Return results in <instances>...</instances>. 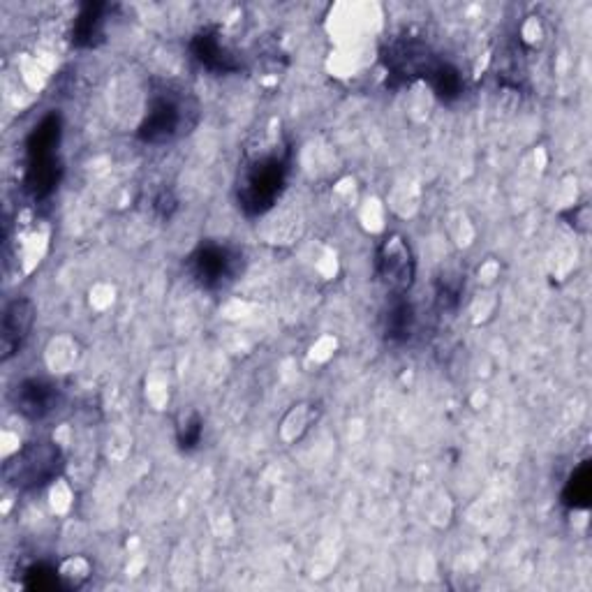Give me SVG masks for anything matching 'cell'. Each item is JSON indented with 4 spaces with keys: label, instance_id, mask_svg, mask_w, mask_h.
<instances>
[{
    "label": "cell",
    "instance_id": "6da1fadb",
    "mask_svg": "<svg viewBox=\"0 0 592 592\" xmlns=\"http://www.w3.org/2000/svg\"><path fill=\"white\" fill-rule=\"evenodd\" d=\"M287 179V151H269L248 160L239 176V206L248 216H262L276 204Z\"/></svg>",
    "mask_w": 592,
    "mask_h": 592
},
{
    "label": "cell",
    "instance_id": "7a4b0ae2",
    "mask_svg": "<svg viewBox=\"0 0 592 592\" xmlns=\"http://www.w3.org/2000/svg\"><path fill=\"white\" fill-rule=\"evenodd\" d=\"M63 470V454L54 442H31L5 463V481L17 491H37Z\"/></svg>",
    "mask_w": 592,
    "mask_h": 592
},
{
    "label": "cell",
    "instance_id": "3957f363",
    "mask_svg": "<svg viewBox=\"0 0 592 592\" xmlns=\"http://www.w3.org/2000/svg\"><path fill=\"white\" fill-rule=\"evenodd\" d=\"M183 125L188 128V105L181 95L172 91L155 93L148 105V114L139 125V139L148 144L172 142L183 132Z\"/></svg>",
    "mask_w": 592,
    "mask_h": 592
},
{
    "label": "cell",
    "instance_id": "277c9868",
    "mask_svg": "<svg viewBox=\"0 0 592 592\" xmlns=\"http://www.w3.org/2000/svg\"><path fill=\"white\" fill-rule=\"evenodd\" d=\"M375 266L382 285L394 296H405V292L412 287L417 262H414L410 243L403 236L391 234L382 241L380 250H377Z\"/></svg>",
    "mask_w": 592,
    "mask_h": 592
},
{
    "label": "cell",
    "instance_id": "5b68a950",
    "mask_svg": "<svg viewBox=\"0 0 592 592\" xmlns=\"http://www.w3.org/2000/svg\"><path fill=\"white\" fill-rule=\"evenodd\" d=\"M190 273L202 287L216 290V287L225 285L227 280L236 276L239 269V255L232 248L218 246V243H206L199 246L195 253L190 255Z\"/></svg>",
    "mask_w": 592,
    "mask_h": 592
},
{
    "label": "cell",
    "instance_id": "8992f818",
    "mask_svg": "<svg viewBox=\"0 0 592 592\" xmlns=\"http://www.w3.org/2000/svg\"><path fill=\"white\" fill-rule=\"evenodd\" d=\"M35 303L26 296H19L12 303H7L5 315H3V336H0V352H3V361H7L12 354L19 352V347L24 345V340L31 333L35 324Z\"/></svg>",
    "mask_w": 592,
    "mask_h": 592
},
{
    "label": "cell",
    "instance_id": "52a82bcc",
    "mask_svg": "<svg viewBox=\"0 0 592 592\" xmlns=\"http://www.w3.org/2000/svg\"><path fill=\"white\" fill-rule=\"evenodd\" d=\"M12 403H14V410L24 414L26 419L40 421L56 410L58 389L47 380L31 377V380H24L17 384V389H14L12 394Z\"/></svg>",
    "mask_w": 592,
    "mask_h": 592
},
{
    "label": "cell",
    "instance_id": "ba28073f",
    "mask_svg": "<svg viewBox=\"0 0 592 592\" xmlns=\"http://www.w3.org/2000/svg\"><path fill=\"white\" fill-rule=\"evenodd\" d=\"M61 174H63V167L56 155L28 160L24 185L35 199H44L58 188V183H61Z\"/></svg>",
    "mask_w": 592,
    "mask_h": 592
},
{
    "label": "cell",
    "instance_id": "9c48e42d",
    "mask_svg": "<svg viewBox=\"0 0 592 592\" xmlns=\"http://www.w3.org/2000/svg\"><path fill=\"white\" fill-rule=\"evenodd\" d=\"M192 54L211 72H232L239 68L234 63V56L220 42V35L216 31H202L195 35V40H192Z\"/></svg>",
    "mask_w": 592,
    "mask_h": 592
},
{
    "label": "cell",
    "instance_id": "30bf717a",
    "mask_svg": "<svg viewBox=\"0 0 592 592\" xmlns=\"http://www.w3.org/2000/svg\"><path fill=\"white\" fill-rule=\"evenodd\" d=\"M58 144H61V116L47 114L40 123L35 125L31 135H28V142H26L28 160L56 155Z\"/></svg>",
    "mask_w": 592,
    "mask_h": 592
},
{
    "label": "cell",
    "instance_id": "8fae6325",
    "mask_svg": "<svg viewBox=\"0 0 592 592\" xmlns=\"http://www.w3.org/2000/svg\"><path fill=\"white\" fill-rule=\"evenodd\" d=\"M105 10L107 5L86 3L81 7L79 17L74 19L72 42L74 47H95L102 40V26H105Z\"/></svg>",
    "mask_w": 592,
    "mask_h": 592
},
{
    "label": "cell",
    "instance_id": "7c38bea8",
    "mask_svg": "<svg viewBox=\"0 0 592 592\" xmlns=\"http://www.w3.org/2000/svg\"><path fill=\"white\" fill-rule=\"evenodd\" d=\"M414 329V310L410 303H407L403 296H394V303H391L389 313H387V338L391 343H403L412 336Z\"/></svg>",
    "mask_w": 592,
    "mask_h": 592
},
{
    "label": "cell",
    "instance_id": "4fadbf2b",
    "mask_svg": "<svg viewBox=\"0 0 592 592\" xmlns=\"http://www.w3.org/2000/svg\"><path fill=\"white\" fill-rule=\"evenodd\" d=\"M428 84L433 86V91L440 95L442 100H454L461 95V88H463V81H461V74H458L456 68H451L447 63H438L435 65V70L431 72V77L426 79Z\"/></svg>",
    "mask_w": 592,
    "mask_h": 592
},
{
    "label": "cell",
    "instance_id": "5bb4252c",
    "mask_svg": "<svg viewBox=\"0 0 592 592\" xmlns=\"http://www.w3.org/2000/svg\"><path fill=\"white\" fill-rule=\"evenodd\" d=\"M562 500H565V505H569V507H586L588 505V500H590V468L588 465H583V468H579L572 477H569L565 493H562Z\"/></svg>",
    "mask_w": 592,
    "mask_h": 592
},
{
    "label": "cell",
    "instance_id": "9a60e30c",
    "mask_svg": "<svg viewBox=\"0 0 592 592\" xmlns=\"http://www.w3.org/2000/svg\"><path fill=\"white\" fill-rule=\"evenodd\" d=\"M58 579H61V576H58L54 567L40 562V565H33L31 569H28L26 576H24V586L31 588V590H54V588L61 586Z\"/></svg>",
    "mask_w": 592,
    "mask_h": 592
},
{
    "label": "cell",
    "instance_id": "2e32d148",
    "mask_svg": "<svg viewBox=\"0 0 592 592\" xmlns=\"http://www.w3.org/2000/svg\"><path fill=\"white\" fill-rule=\"evenodd\" d=\"M204 421L197 412H192L190 417H185L183 424L179 426V444L183 449H195L199 440H202Z\"/></svg>",
    "mask_w": 592,
    "mask_h": 592
},
{
    "label": "cell",
    "instance_id": "e0dca14e",
    "mask_svg": "<svg viewBox=\"0 0 592 592\" xmlns=\"http://www.w3.org/2000/svg\"><path fill=\"white\" fill-rule=\"evenodd\" d=\"M155 209L160 211V216L169 218L172 213L176 211V199L172 197V192H162V195L158 197V202H155Z\"/></svg>",
    "mask_w": 592,
    "mask_h": 592
}]
</instances>
